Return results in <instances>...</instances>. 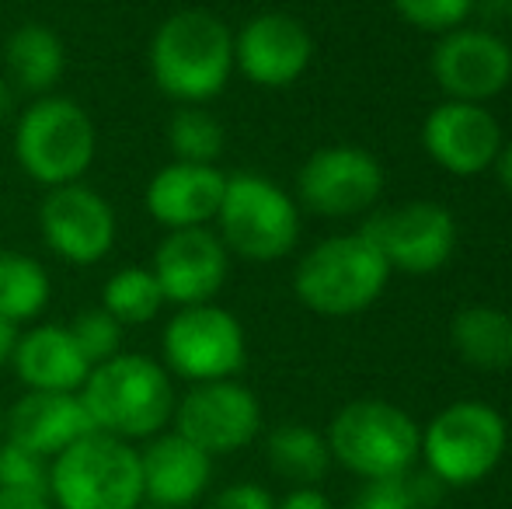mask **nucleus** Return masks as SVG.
Returning <instances> with one entry per match:
<instances>
[{
	"label": "nucleus",
	"instance_id": "obj_1",
	"mask_svg": "<svg viewBox=\"0 0 512 509\" xmlns=\"http://www.w3.org/2000/svg\"><path fill=\"white\" fill-rule=\"evenodd\" d=\"M150 77L178 105H206L234 74V32L203 7H185L157 25L150 39Z\"/></svg>",
	"mask_w": 512,
	"mask_h": 509
},
{
	"label": "nucleus",
	"instance_id": "obj_2",
	"mask_svg": "<svg viewBox=\"0 0 512 509\" xmlns=\"http://www.w3.org/2000/svg\"><path fill=\"white\" fill-rule=\"evenodd\" d=\"M98 433H108L126 443H147L161 436L175 419V377L161 360L140 353H115L112 360L91 367L81 387Z\"/></svg>",
	"mask_w": 512,
	"mask_h": 509
},
{
	"label": "nucleus",
	"instance_id": "obj_3",
	"mask_svg": "<svg viewBox=\"0 0 512 509\" xmlns=\"http://www.w3.org/2000/svg\"><path fill=\"white\" fill-rule=\"evenodd\" d=\"M98 154V129L81 102L42 95L21 109L14 123V161L42 189L84 182Z\"/></svg>",
	"mask_w": 512,
	"mask_h": 509
},
{
	"label": "nucleus",
	"instance_id": "obj_4",
	"mask_svg": "<svg viewBox=\"0 0 512 509\" xmlns=\"http://www.w3.org/2000/svg\"><path fill=\"white\" fill-rule=\"evenodd\" d=\"M387 279L391 269L377 245L363 231H352L317 241L300 258L293 272V293L307 311L321 318H352L377 304L387 290Z\"/></svg>",
	"mask_w": 512,
	"mask_h": 509
},
{
	"label": "nucleus",
	"instance_id": "obj_5",
	"mask_svg": "<svg viewBox=\"0 0 512 509\" xmlns=\"http://www.w3.org/2000/svg\"><path fill=\"white\" fill-rule=\"evenodd\" d=\"M56 509H136L143 503L140 450L108 433H88L49 461Z\"/></svg>",
	"mask_w": 512,
	"mask_h": 509
},
{
	"label": "nucleus",
	"instance_id": "obj_6",
	"mask_svg": "<svg viewBox=\"0 0 512 509\" xmlns=\"http://www.w3.org/2000/svg\"><path fill=\"white\" fill-rule=\"evenodd\" d=\"M213 224L223 248L248 262H279L300 241L297 199L262 175H227Z\"/></svg>",
	"mask_w": 512,
	"mask_h": 509
},
{
	"label": "nucleus",
	"instance_id": "obj_7",
	"mask_svg": "<svg viewBox=\"0 0 512 509\" xmlns=\"http://www.w3.org/2000/svg\"><path fill=\"white\" fill-rule=\"evenodd\" d=\"M324 440H328L331 461H338L363 482L408 475L418 457V447H422V433H418L415 419L405 408L377 398L345 405L331 419Z\"/></svg>",
	"mask_w": 512,
	"mask_h": 509
},
{
	"label": "nucleus",
	"instance_id": "obj_8",
	"mask_svg": "<svg viewBox=\"0 0 512 509\" xmlns=\"http://www.w3.org/2000/svg\"><path fill=\"white\" fill-rule=\"evenodd\" d=\"M506 443V419L492 405L457 401L425 426L418 454L443 485H474L499 468Z\"/></svg>",
	"mask_w": 512,
	"mask_h": 509
},
{
	"label": "nucleus",
	"instance_id": "obj_9",
	"mask_svg": "<svg viewBox=\"0 0 512 509\" xmlns=\"http://www.w3.org/2000/svg\"><path fill=\"white\" fill-rule=\"evenodd\" d=\"M248 360L244 325L213 300V304L175 307L161 335V363L171 377L189 384L230 381Z\"/></svg>",
	"mask_w": 512,
	"mask_h": 509
},
{
	"label": "nucleus",
	"instance_id": "obj_10",
	"mask_svg": "<svg viewBox=\"0 0 512 509\" xmlns=\"http://www.w3.org/2000/svg\"><path fill=\"white\" fill-rule=\"evenodd\" d=\"M359 231L377 245L391 272L429 276L443 269L457 248V220L439 203H405L380 210Z\"/></svg>",
	"mask_w": 512,
	"mask_h": 509
},
{
	"label": "nucleus",
	"instance_id": "obj_11",
	"mask_svg": "<svg viewBox=\"0 0 512 509\" xmlns=\"http://www.w3.org/2000/svg\"><path fill=\"white\" fill-rule=\"evenodd\" d=\"M384 192V168L363 147H321L304 161L297 175V196L310 213L328 220L359 217L373 210Z\"/></svg>",
	"mask_w": 512,
	"mask_h": 509
},
{
	"label": "nucleus",
	"instance_id": "obj_12",
	"mask_svg": "<svg viewBox=\"0 0 512 509\" xmlns=\"http://www.w3.org/2000/svg\"><path fill=\"white\" fill-rule=\"evenodd\" d=\"M175 433L206 450L209 457H223L244 450L262 429V405L255 391L241 381L192 384L175 405Z\"/></svg>",
	"mask_w": 512,
	"mask_h": 509
},
{
	"label": "nucleus",
	"instance_id": "obj_13",
	"mask_svg": "<svg viewBox=\"0 0 512 509\" xmlns=\"http://www.w3.org/2000/svg\"><path fill=\"white\" fill-rule=\"evenodd\" d=\"M39 231L56 258L70 265H98L112 255L119 220L102 192L74 182L46 189L39 206Z\"/></svg>",
	"mask_w": 512,
	"mask_h": 509
},
{
	"label": "nucleus",
	"instance_id": "obj_14",
	"mask_svg": "<svg viewBox=\"0 0 512 509\" xmlns=\"http://www.w3.org/2000/svg\"><path fill=\"white\" fill-rule=\"evenodd\" d=\"M429 70L450 102L485 105L512 81V46L485 28H453L439 35Z\"/></svg>",
	"mask_w": 512,
	"mask_h": 509
},
{
	"label": "nucleus",
	"instance_id": "obj_15",
	"mask_svg": "<svg viewBox=\"0 0 512 509\" xmlns=\"http://www.w3.org/2000/svg\"><path fill=\"white\" fill-rule=\"evenodd\" d=\"M314 60V39L293 14H255L234 32V70H241L255 88H290L307 74Z\"/></svg>",
	"mask_w": 512,
	"mask_h": 509
},
{
	"label": "nucleus",
	"instance_id": "obj_16",
	"mask_svg": "<svg viewBox=\"0 0 512 509\" xmlns=\"http://www.w3.org/2000/svg\"><path fill=\"white\" fill-rule=\"evenodd\" d=\"M157 283L164 300L175 307L213 304L230 276V252L223 248L213 227H189V231H168L154 252Z\"/></svg>",
	"mask_w": 512,
	"mask_h": 509
},
{
	"label": "nucleus",
	"instance_id": "obj_17",
	"mask_svg": "<svg viewBox=\"0 0 512 509\" xmlns=\"http://www.w3.org/2000/svg\"><path fill=\"white\" fill-rule=\"evenodd\" d=\"M502 126L485 105L439 102L422 123V147L443 171L457 178H474L495 168L502 150Z\"/></svg>",
	"mask_w": 512,
	"mask_h": 509
},
{
	"label": "nucleus",
	"instance_id": "obj_18",
	"mask_svg": "<svg viewBox=\"0 0 512 509\" xmlns=\"http://www.w3.org/2000/svg\"><path fill=\"white\" fill-rule=\"evenodd\" d=\"M88 433H98V429L84 408L81 394L25 391L4 415V440L18 443L46 461L60 457Z\"/></svg>",
	"mask_w": 512,
	"mask_h": 509
},
{
	"label": "nucleus",
	"instance_id": "obj_19",
	"mask_svg": "<svg viewBox=\"0 0 512 509\" xmlns=\"http://www.w3.org/2000/svg\"><path fill=\"white\" fill-rule=\"evenodd\" d=\"M143 503L157 509H189L206 496L213 482V457L175 429L147 440L140 450Z\"/></svg>",
	"mask_w": 512,
	"mask_h": 509
},
{
	"label": "nucleus",
	"instance_id": "obj_20",
	"mask_svg": "<svg viewBox=\"0 0 512 509\" xmlns=\"http://www.w3.org/2000/svg\"><path fill=\"white\" fill-rule=\"evenodd\" d=\"M227 175L216 164H185L171 161L147 182L143 203L147 213L164 231H189V227H209L220 210Z\"/></svg>",
	"mask_w": 512,
	"mask_h": 509
},
{
	"label": "nucleus",
	"instance_id": "obj_21",
	"mask_svg": "<svg viewBox=\"0 0 512 509\" xmlns=\"http://www.w3.org/2000/svg\"><path fill=\"white\" fill-rule=\"evenodd\" d=\"M11 367L28 391L81 394L91 374L88 356L81 353L67 325H28L25 332H18Z\"/></svg>",
	"mask_w": 512,
	"mask_h": 509
},
{
	"label": "nucleus",
	"instance_id": "obj_22",
	"mask_svg": "<svg viewBox=\"0 0 512 509\" xmlns=\"http://www.w3.org/2000/svg\"><path fill=\"white\" fill-rule=\"evenodd\" d=\"M4 67L14 91L32 98L53 95L67 70V46L42 21H25L4 39Z\"/></svg>",
	"mask_w": 512,
	"mask_h": 509
},
{
	"label": "nucleus",
	"instance_id": "obj_23",
	"mask_svg": "<svg viewBox=\"0 0 512 509\" xmlns=\"http://www.w3.org/2000/svg\"><path fill=\"white\" fill-rule=\"evenodd\" d=\"M450 346L467 367L499 374L512 367V314L499 307L474 304L453 314Z\"/></svg>",
	"mask_w": 512,
	"mask_h": 509
},
{
	"label": "nucleus",
	"instance_id": "obj_24",
	"mask_svg": "<svg viewBox=\"0 0 512 509\" xmlns=\"http://www.w3.org/2000/svg\"><path fill=\"white\" fill-rule=\"evenodd\" d=\"M53 297V279L39 258L0 248V321L21 328L32 325Z\"/></svg>",
	"mask_w": 512,
	"mask_h": 509
},
{
	"label": "nucleus",
	"instance_id": "obj_25",
	"mask_svg": "<svg viewBox=\"0 0 512 509\" xmlns=\"http://www.w3.org/2000/svg\"><path fill=\"white\" fill-rule=\"evenodd\" d=\"M265 450H269L272 471L293 485H317L328 475V440L317 429L300 426V422H286V426L272 429Z\"/></svg>",
	"mask_w": 512,
	"mask_h": 509
},
{
	"label": "nucleus",
	"instance_id": "obj_26",
	"mask_svg": "<svg viewBox=\"0 0 512 509\" xmlns=\"http://www.w3.org/2000/svg\"><path fill=\"white\" fill-rule=\"evenodd\" d=\"M164 307L168 300L150 265H122L102 286V311L112 314L122 328L150 325Z\"/></svg>",
	"mask_w": 512,
	"mask_h": 509
},
{
	"label": "nucleus",
	"instance_id": "obj_27",
	"mask_svg": "<svg viewBox=\"0 0 512 509\" xmlns=\"http://www.w3.org/2000/svg\"><path fill=\"white\" fill-rule=\"evenodd\" d=\"M168 147L175 161L216 164L227 150V129L206 105H178L168 119Z\"/></svg>",
	"mask_w": 512,
	"mask_h": 509
},
{
	"label": "nucleus",
	"instance_id": "obj_28",
	"mask_svg": "<svg viewBox=\"0 0 512 509\" xmlns=\"http://www.w3.org/2000/svg\"><path fill=\"white\" fill-rule=\"evenodd\" d=\"M443 482L436 475H394L370 478L352 499V509H429L439 503Z\"/></svg>",
	"mask_w": 512,
	"mask_h": 509
},
{
	"label": "nucleus",
	"instance_id": "obj_29",
	"mask_svg": "<svg viewBox=\"0 0 512 509\" xmlns=\"http://www.w3.org/2000/svg\"><path fill=\"white\" fill-rule=\"evenodd\" d=\"M391 7L418 32L446 35L453 28H464L474 11V0H391Z\"/></svg>",
	"mask_w": 512,
	"mask_h": 509
},
{
	"label": "nucleus",
	"instance_id": "obj_30",
	"mask_svg": "<svg viewBox=\"0 0 512 509\" xmlns=\"http://www.w3.org/2000/svg\"><path fill=\"white\" fill-rule=\"evenodd\" d=\"M67 328L77 339V346H81V353L88 356L91 367H98V363L112 360L115 353H122V325L108 311H102V307L81 311Z\"/></svg>",
	"mask_w": 512,
	"mask_h": 509
},
{
	"label": "nucleus",
	"instance_id": "obj_31",
	"mask_svg": "<svg viewBox=\"0 0 512 509\" xmlns=\"http://www.w3.org/2000/svg\"><path fill=\"white\" fill-rule=\"evenodd\" d=\"M0 485L4 489H46L49 492V461L18 443H0Z\"/></svg>",
	"mask_w": 512,
	"mask_h": 509
},
{
	"label": "nucleus",
	"instance_id": "obj_32",
	"mask_svg": "<svg viewBox=\"0 0 512 509\" xmlns=\"http://www.w3.org/2000/svg\"><path fill=\"white\" fill-rule=\"evenodd\" d=\"M206 509H276V499H272L269 489L255 482H234L216 492Z\"/></svg>",
	"mask_w": 512,
	"mask_h": 509
},
{
	"label": "nucleus",
	"instance_id": "obj_33",
	"mask_svg": "<svg viewBox=\"0 0 512 509\" xmlns=\"http://www.w3.org/2000/svg\"><path fill=\"white\" fill-rule=\"evenodd\" d=\"M0 509H53L46 489H4L0 485Z\"/></svg>",
	"mask_w": 512,
	"mask_h": 509
},
{
	"label": "nucleus",
	"instance_id": "obj_34",
	"mask_svg": "<svg viewBox=\"0 0 512 509\" xmlns=\"http://www.w3.org/2000/svg\"><path fill=\"white\" fill-rule=\"evenodd\" d=\"M276 509H331L328 496L314 485H297L283 496V503H276Z\"/></svg>",
	"mask_w": 512,
	"mask_h": 509
},
{
	"label": "nucleus",
	"instance_id": "obj_35",
	"mask_svg": "<svg viewBox=\"0 0 512 509\" xmlns=\"http://www.w3.org/2000/svg\"><path fill=\"white\" fill-rule=\"evenodd\" d=\"M495 175H499V185L512 196V140L502 143L499 157H495Z\"/></svg>",
	"mask_w": 512,
	"mask_h": 509
},
{
	"label": "nucleus",
	"instance_id": "obj_36",
	"mask_svg": "<svg viewBox=\"0 0 512 509\" xmlns=\"http://www.w3.org/2000/svg\"><path fill=\"white\" fill-rule=\"evenodd\" d=\"M18 332H21V328L0 321V367H4V363H11V349H14V339H18Z\"/></svg>",
	"mask_w": 512,
	"mask_h": 509
},
{
	"label": "nucleus",
	"instance_id": "obj_37",
	"mask_svg": "<svg viewBox=\"0 0 512 509\" xmlns=\"http://www.w3.org/2000/svg\"><path fill=\"white\" fill-rule=\"evenodd\" d=\"M11 109H14V88H11V81L0 74V119L11 116Z\"/></svg>",
	"mask_w": 512,
	"mask_h": 509
},
{
	"label": "nucleus",
	"instance_id": "obj_38",
	"mask_svg": "<svg viewBox=\"0 0 512 509\" xmlns=\"http://www.w3.org/2000/svg\"><path fill=\"white\" fill-rule=\"evenodd\" d=\"M0 443H4V412H0Z\"/></svg>",
	"mask_w": 512,
	"mask_h": 509
},
{
	"label": "nucleus",
	"instance_id": "obj_39",
	"mask_svg": "<svg viewBox=\"0 0 512 509\" xmlns=\"http://www.w3.org/2000/svg\"><path fill=\"white\" fill-rule=\"evenodd\" d=\"M136 509H157V506H150V503H140V506H136Z\"/></svg>",
	"mask_w": 512,
	"mask_h": 509
}]
</instances>
